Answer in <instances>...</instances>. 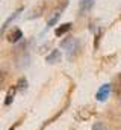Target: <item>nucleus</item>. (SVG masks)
<instances>
[{
  "label": "nucleus",
  "instance_id": "obj_3",
  "mask_svg": "<svg viewBox=\"0 0 121 130\" xmlns=\"http://www.w3.org/2000/svg\"><path fill=\"white\" fill-rule=\"evenodd\" d=\"M94 113H95L94 107H92V106H86V107H82V109H79V110H77L76 118H77L79 121H85V120H89Z\"/></svg>",
  "mask_w": 121,
  "mask_h": 130
},
{
  "label": "nucleus",
  "instance_id": "obj_6",
  "mask_svg": "<svg viewBox=\"0 0 121 130\" xmlns=\"http://www.w3.org/2000/svg\"><path fill=\"white\" fill-rule=\"evenodd\" d=\"M21 38H23V32H21L20 29H17V27L12 29L11 32L8 33V41H9V42H18Z\"/></svg>",
  "mask_w": 121,
  "mask_h": 130
},
{
  "label": "nucleus",
  "instance_id": "obj_2",
  "mask_svg": "<svg viewBox=\"0 0 121 130\" xmlns=\"http://www.w3.org/2000/svg\"><path fill=\"white\" fill-rule=\"evenodd\" d=\"M111 91H112V86H111L109 83L101 85V86H100V89H98V91H97V94H95L97 101H106L108 97H109V94H111Z\"/></svg>",
  "mask_w": 121,
  "mask_h": 130
},
{
  "label": "nucleus",
  "instance_id": "obj_1",
  "mask_svg": "<svg viewBox=\"0 0 121 130\" xmlns=\"http://www.w3.org/2000/svg\"><path fill=\"white\" fill-rule=\"evenodd\" d=\"M60 47L67 52L68 58H71V56L79 50L80 42H79V39H77V38H74V36H68V38H65V39L60 42Z\"/></svg>",
  "mask_w": 121,
  "mask_h": 130
},
{
  "label": "nucleus",
  "instance_id": "obj_4",
  "mask_svg": "<svg viewBox=\"0 0 121 130\" xmlns=\"http://www.w3.org/2000/svg\"><path fill=\"white\" fill-rule=\"evenodd\" d=\"M95 0H80L79 2V15H86L94 8Z\"/></svg>",
  "mask_w": 121,
  "mask_h": 130
},
{
  "label": "nucleus",
  "instance_id": "obj_11",
  "mask_svg": "<svg viewBox=\"0 0 121 130\" xmlns=\"http://www.w3.org/2000/svg\"><path fill=\"white\" fill-rule=\"evenodd\" d=\"M15 86H17L18 91H26V88H27V79L26 77H20Z\"/></svg>",
  "mask_w": 121,
  "mask_h": 130
},
{
  "label": "nucleus",
  "instance_id": "obj_12",
  "mask_svg": "<svg viewBox=\"0 0 121 130\" xmlns=\"http://www.w3.org/2000/svg\"><path fill=\"white\" fill-rule=\"evenodd\" d=\"M6 79H8V74H6V71L0 70V89L3 88V85H5V82H6Z\"/></svg>",
  "mask_w": 121,
  "mask_h": 130
},
{
  "label": "nucleus",
  "instance_id": "obj_10",
  "mask_svg": "<svg viewBox=\"0 0 121 130\" xmlns=\"http://www.w3.org/2000/svg\"><path fill=\"white\" fill-rule=\"evenodd\" d=\"M60 15H62V11L56 8V9H55V11L52 12V17L49 18V21H47V26H49V27H50V26H55V24L58 23V20H59Z\"/></svg>",
  "mask_w": 121,
  "mask_h": 130
},
{
  "label": "nucleus",
  "instance_id": "obj_13",
  "mask_svg": "<svg viewBox=\"0 0 121 130\" xmlns=\"http://www.w3.org/2000/svg\"><path fill=\"white\" fill-rule=\"evenodd\" d=\"M92 130H108V129H106V126L103 123H95L92 126Z\"/></svg>",
  "mask_w": 121,
  "mask_h": 130
},
{
  "label": "nucleus",
  "instance_id": "obj_7",
  "mask_svg": "<svg viewBox=\"0 0 121 130\" xmlns=\"http://www.w3.org/2000/svg\"><path fill=\"white\" fill-rule=\"evenodd\" d=\"M60 58H62V55L59 50H52V53L46 58V61H47V64H58V62H60Z\"/></svg>",
  "mask_w": 121,
  "mask_h": 130
},
{
  "label": "nucleus",
  "instance_id": "obj_14",
  "mask_svg": "<svg viewBox=\"0 0 121 130\" xmlns=\"http://www.w3.org/2000/svg\"><path fill=\"white\" fill-rule=\"evenodd\" d=\"M18 126H20V121H17V123H15V124H14V126H12V127H11L9 130H15L17 127H18Z\"/></svg>",
  "mask_w": 121,
  "mask_h": 130
},
{
  "label": "nucleus",
  "instance_id": "obj_5",
  "mask_svg": "<svg viewBox=\"0 0 121 130\" xmlns=\"http://www.w3.org/2000/svg\"><path fill=\"white\" fill-rule=\"evenodd\" d=\"M21 11H23V8H18V9H17V11H15V12H14V14H12V15H11L8 20L3 23V26H2V29H0V36H2V35L5 33V30L9 27V24H11V23H12V21H14V20H15L18 15H20V12H21Z\"/></svg>",
  "mask_w": 121,
  "mask_h": 130
},
{
  "label": "nucleus",
  "instance_id": "obj_8",
  "mask_svg": "<svg viewBox=\"0 0 121 130\" xmlns=\"http://www.w3.org/2000/svg\"><path fill=\"white\" fill-rule=\"evenodd\" d=\"M17 91H18V89H17L15 85L8 89V94H6V97H5V106H9V104L14 101V97H15V92H17Z\"/></svg>",
  "mask_w": 121,
  "mask_h": 130
},
{
  "label": "nucleus",
  "instance_id": "obj_9",
  "mask_svg": "<svg viewBox=\"0 0 121 130\" xmlns=\"http://www.w3.org/2000/svg\"><path fill=\"white\" fill-rule=\"evenodd\" d=\"M71 26H73L71 23H64V24H60V26H58V27L55 29V35H56V36L65 35L68 30H71Z\"/></svg>",
  "mask_w": 121,
  "mask_h": 130
}]
</instances>
